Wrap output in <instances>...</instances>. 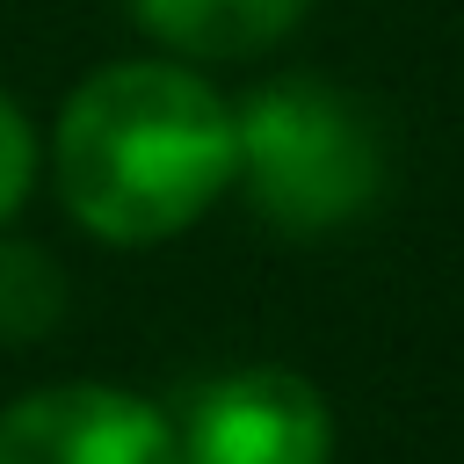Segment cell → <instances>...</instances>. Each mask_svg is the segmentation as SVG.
Here are the masks:
<instances>
[{"label": "cell", "mask_w": 464, "mask_h": 464, "mask_svg": "<svg viewBox=\"0 0 464 464\" xmlns=\"http://www.w3.org/2000/svg\"><path fill=\"white\" fill-rule=\"evenodd\" d=\"M174 442L181 464H326L334 413L297 370H232L188 399Z\"/></svg>", "instance_id": "obj_3"}, {"label": "cell", "mask_w": 464, "mask_h": 464, "mask_svg": "<svg viewBox=\"0 0 464 464\" xmlns=\"http://www.w3.org/2000/svg\"><path fill=\"white\" fill-rule=\"evenodd\" d=\"M65 319V276L44 246L0 239V341H44Z\"/></svg>", "instance_id": "obj_6"}, {"label": "cell", "mask_w": 464, "mask_h": 464, "mask_svg": "<svg viewBox=\"0 0 464 464\" xmlns=\"http://www.w3.org/2000/svg\"><path fill=\"white\" fill-rule=\"evenodd\" d=\"M232 181H246L254 210L276 232L319 239L377 203L384 145L341 87L268 80L232 109Z\"/></svg>", "instance_id": "obj_2"}, {"label": "cell", "mask_w": 464, "mask_h": 464, "mask_svg": "<svg viewBox=\"0 0 464 464\" xmlns=\"http://www.w3.org/2000/svg\"><path fill=\"white\" fill-rule=\"evenodd\" d=\"M51 167L72 225L109 246H152L232 188V109L188 65L123 58L65 94Z\"/></svg>", "instance_id": "obj_1"}, {"label": "cell", "mask_w": 464, "mask_h": 464, "mask_svg": "<svg viewBox=\"0 0 464 464\" xmlns=\"http://www.w3.org/2000/svg\"><path fill=\"white\" fill-rule=\"evenodd\" d=\"M0 464H181V442L116 384H51L0 413Z\"/></svg>", "instance_id": "obj_4"}, {"label": "cell", "mask_w": 464, "mask_h": 464, "mask_svg": "<svg viewBox=\"0 0 464 464\" xmlns=\"http://www.w3.org/2000/svg\"><path fill=\"white\" fill-rule=\"evenodd\" d=\"M130 7L181 58H254L283 29H297L312 0H130Z\"/></svg>", "instance_id": "obj_5"}, {"label": "cell", "mask_w": 464, "mask_h": 464, "mask_svg": "<svg viewBox=\"0 0 464 464\" xmlns=\"http://www.w3.org/2000/svg\"><path fill=\"white\" fill-rule=\"evenodd\" d=\"M29 188H36V123H29V109L0 87V225L29 203Z\"/></svg>", "instance_id": "obj_7"}]
</instances>
